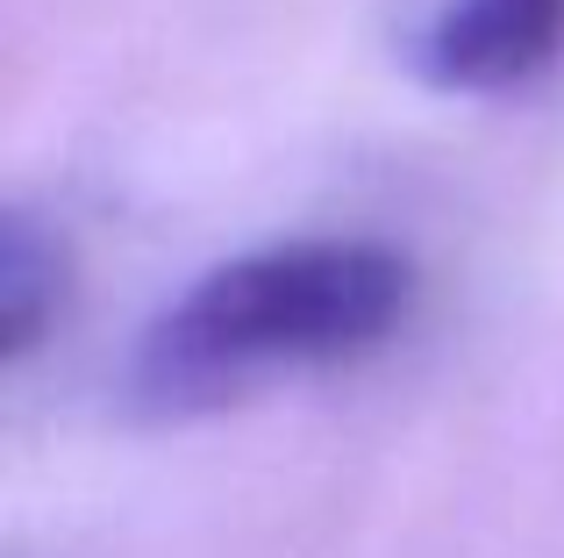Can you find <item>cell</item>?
<instances>
[{"label": "cell", "instance_id": "obj_1", "mask_svg": "<svg viewBox=\"0 0 564 558\" xmlns=\"http://www.w3.org/2000/svg\"><path fill=\"white\" fill-rule=\"evenodd\" d=\"M414 308L408 251L379 237H286L221 258L151 315L129 358L143 416H207L272 387L379 351Z\"/></svg>", "mask_w": 564, "mask_h": 558}, {"label": "cell", "instance_id": "obj_3", "mask_svg": "<svg viewBox=\"0 0 564 558\" xmlns=\"http://www.w3.org/2000/svg\"><path fill=\"white\" fill-rule=\"evenodd\" d=\"M57 308H65V244L29 208H14L0 229V358H36V344L57 330Z\"/></svg>", "mask_w": 564, "mask_h": 558}, {"label": "cell", "instance_id": "obj_2", "mask_svg": "<svg viewBox=\"0 0 564 558\" xmlns=\"http://www.w3.org/2000/svg\"><path fill=\"white\" fill-rule=\"evenodd\" d=\"M564 51V0H429L408 65L436 94H514Z\"/></svg>", "mask_w": 564, "mask_h": 558}]
</instances>
